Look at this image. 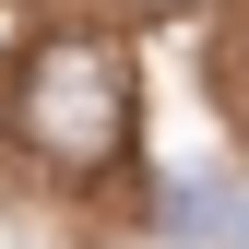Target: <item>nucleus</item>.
I'll return each mask as SVG.
<instances>
[{
    "instance_id": "f257e3e1",
    "label": "nucleus",
    "mask_w": 249,
    "mask_h": 249,
    "mask_svg": "<svg viewBox=\"0 0 249 249\" xmlns=\"http://www.w3.org/2000/svg\"><path fill=\"white\" fill-rule=\"evenodd\" d=\"M12 119H24V142L48 166H107L131 142V59L107 36H48L24 59V83H12Z\"/></svg>"
},
{
    "instance_id": "f03ea898",
    "label": "nucleus",
    "mask_w": 249,
    "mask_h": 249,
    "mask_svg": "<svg viewBox=\"0 0 249 249\" xmlns=\"http://www.w3.org/2000/svg\"><path fill=\"white\" fill-rule=\"evenodd\" d=\"M237 213H249V202H226L213 178H178V190H166V226H178V237H226Z\"/></svg>"
},
{
    "instance_id": "7ed1b4c3",
    "label": "nucleus",
    "mask_w": 249,
    "mask_h": 249,
    "mask_svg": "<svg viewBox=\"0 0 249 249\" xmlns=\"http://www.w3.org/2000/svg\"><path fill=\"white\" fill-rule=\"evenodd\" d=\"M142 12H178V0H142Z\"/></svg>"
},
{
    "instance_id": "20e7f679",
    "label": "nucleus",
    "mask_w": 249,
    "mask_h": 249,
    "mask_svg": "<svg viewBox=\"0 0 249 249\" xmlns=\"http://www.w3.org/2000/svg\"><path fill=\"white\" fill-rule=\"evenodd\" d=\"M237 249H249V213H237Z\"/></svg>"
}]
</instances>
